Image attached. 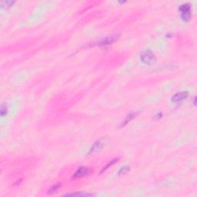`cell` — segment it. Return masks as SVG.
Returning <instances> with one entry per match:
<instances>
[{
	"mask_svg": "<svg viewBox=\"0 0 197 197\" xmlns=\"http://www.w3.org/2000/svg\"><path fill=\"white\" fill-rule=\"evenodd\" d=\"M118 160H119V158H115V159H112V160H111V161H110V162H109V163H107V165H105L104 167H103V168L102 169V170L100 171V173L102 174V173H104L105 171H106L108 169L110 168V167H111L112 165H114L115 163H116V162Z\"/></svg>",
	"mask_w": 197,
	"mask_h": 197,
	"instance_id": "8",
	"label": "cell"
},
{
	"mask_svg": "<svg viewBox=\"0 0 197 197\" xmlns=\"http://www.w3.org/2000/svg\"><path fill=\"white\" fill-rule=\"evenodd\" d=\"M15 3V1H6V2H2L1 3V8H9L12 6V5Z\"/></svg>",
	"mask_w": 197,
	"mask_h": 197,
	"instance_id": "12",
	"label": "cell"
},
{
	"mask_svg": "<svg viewBox=\"0 0 197 197\" xmlns=\"http://www.w3.org/2000/svg\"><path fill=\"white\" fill-rule=\"evenodd\" d=\"M181 12V18L183 21L188 22L191 18V6L189 3H184L181 5L179 8Z\"/></svg>",
	"mask_w": 197,
	"mask_h": 197,
	"instance_id": "2",
	"label": "cell"
},
{
	"mask_svg": "<svg viewBox=\"0 0 197 197\" xmlns=\"http://www.w3.org/2000/svg\"><path fill=\"white\" fill-rule=\"evenodd\" d=\"M89 173V170L87 167L85 166H81L79 168L75 171V173H74V175L73 176V180L75 179H78V178H82L85 176L86 175H88Z\"/></svg>",
	"mask_w": 197,
	"mask_h": 197,
	"instance_id": "4",
	"label": "cell"
},
{
	"mask_svg": "<svg viewBox=\"0 0 197 197\" xmlns=\"http://www.w3.org/2000/svg\"><path fill=\"white\" fill-rule=\"evenodd\" d=\"M140 59L142 63H143L144 64L151 65L155 63L156 57L150 49H146L145 51L142 52V53L140 54Z\"/></svg>",
	"mask_w": 197,
	"mask_h": 197,
	"instance_id": "1",
	"label": "cell"
},
{
	"mask_svg": "<svg viewBox=\"0 0 197 197\" xmlns=\"http://www.w3.org/2000/svg\"><path fill=\"white\" fill-rule=\"evenodd\" d=\"M130 170V167L129 165H124L122 166V168H120V169L118 172V175H123L125 174H126L127 173H129V171Z\"/></svg>",
	"mask_w": 197,
	"mask_h": 197,
	"instance_id": "9",
	"label": "cell"
},
{
	"mask_svg": "<svg viewBox=\"0 0 197 197\" xmlns=\"http://www.w3.org/2000/svg\"><path fill=\"white\" fill-rule=\"evenodd\" d=\"M66 196H94V194L93 193H86V192H74V193H68L66 194Z\"/></svg>",
	"mask_w": 197,
	"mask_h": 197,
	"instance_id": "10",
	"label": "cell"
},
{
	"mask_svg": "<svg viewBox=\"0 0 197 197\" xmlns=\"http://www.w3.org/2000/svg\"><path fill=\"white\" fill-rule=\"evenodd\" d=\"M7 111H8V108L7 106H6V105L5 104H2V106H1V111H0V112H1V116H5V115L7 114Z\"/></svg>",
	"mask_w": 197,
	"mask_h": 197,
	"instance_id": "13",
	"label": "cell"
},
{
	"mask_svg": "<svg viewBox=\"0 0 197 197\" xmlns=\"http://www.w3.org/2000/svg\"><path fill=\"white\" fill-rule=\"evenodd\" d=\"M189 93L188 92H180L176 93L172 97V102H180L187 99Z\"/></svg>",
	"mask_w": 197,
	"mask_h": 197,
	"instance_id": "5",
	"label": "cell"
},
{
	"mask_svg": "<svg viewBox=\"0 0 197 197\" xmlns=\"http://www.w3.org/2000/svg\"><path fill=\"white\" fill-rule=\"evenodd\" d=\"M119 36V34L111 35V36L105 37L99 42H97V43H95V45H97L99 46H110V45L113 43L114 42L116 41Z\"/></svg>",
	"mask_w": 197,
	"mask_h": 197,
	"instance_id": "3",
	"label": "cell"
},
{
	"mask_svg": "<svg viewBox=\"0 0 197 197\" xmlns=\"http://www.w3.org/2000/svg\"><path fill=\"white\" fill-rule=\"evenodd\" d=\"M59 188H60V183L55 184V185L52 186L48 190V193H49V194H52L54 192H56L58 191Z\"/></svg>",
	"mask_w": 197,
	"mask_h": 197,
	"instance_id": "11",
	"label": "cell"
},
{
	"mask_svg": "<svg viewBox=\"0 0 197 197\" xmlns=\"http://www.w3.org/2000/svg\"><path fill=\"white\" fill-rule=\"evenodd\" d=\"M102 146H103V143H102V142L101 141V140L96 141L95 143L92 146V147L90 148L89 151V154L97 152V151H99L100 149H101L102 148Z\"/></svg>",
	"mask_w": 197,
	"mask_h": 197,
	"instance_id": "6",
	"label": "cell"
},
{
	"mask_svg": "<svg viewBox=\"0 0 197 197\" xmlns=\"http://www.w3.org/2000/svg\"><path fill=\"white\" fill-rule=\"evenodd\" d=\"M137 115H138V112H131V113H129V114L127 115L126 117L125 118L124 121L122 122V123L121 124V126H120V127H123L125 126H126L129 122H131L132 120Z\"/></svg>",
	"mask_w": 197,
	"mask_h": 197,
	"instance_id": "7",
	"label": "cell"
},
{
	"mask_svg": "<svg viewBox=\"0 0 197 197\" xmlns=\"http://www.w3.org/2000/svg\"><path fill=\"white\" fill-rule=\"evenodd\" d=\"M162 116H163V113H162V112H161V113H160V112H159L158 114L156 115V116H155V117H156L155 119H159Z\"/></svg>",
	"mask_w": 197,
	"mask_h": 197,
	"instance_id": "14",
	"label": "cell"
}]
</instances>
